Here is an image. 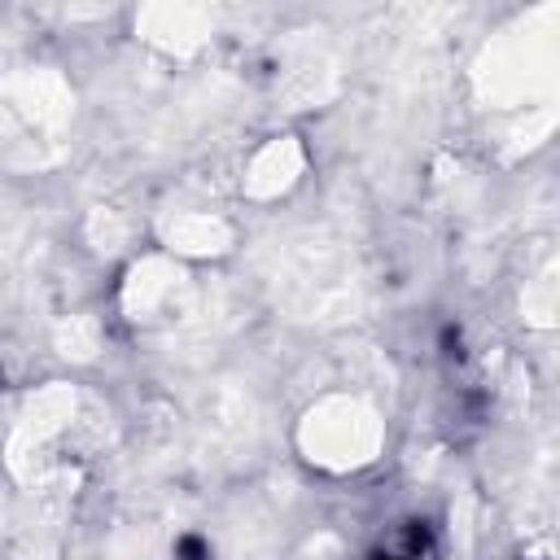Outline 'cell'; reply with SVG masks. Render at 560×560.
<instances>
[{"instance_id":"cell-8","label":"cell","mask_w":560,"mask_h":560,"mask_svg":"<svg viewBox=\"0 0 560 560\" xmlns=\"http://www.w3.org/2000/svg\"><path fill=\"white\" fill-rule=\"evenodd\" d=\"M521 306H525V324H534V328H551V324H556V306H560L556 280H551V276H534V280H525V298H521Z\"/></svg>"},{"instance_id":"cell-2","label":"cell","mask_w":560,"mask_h":560,"mask_svg":"<svg viewBox=\"0 0 560 560\" xmlns=\"http://www.w3.org/2000/svg\"><path fill=\"white\" fill-rule=\"evenodd\" d=\"M477 83L486 92V101L512 109L525 105L534 96V88L551 83V39H499L486 48V61L477 66Z\"/></svg>"},{"instance_id":"cell-3","label":"cell","mask_w":560,"mask_h":560,"mask_svg":"<svg viewBox=\"0 0 560 560\" xmlns=\"http://www.w3.org/2000/svg\"><path fill=\"white\" fill-rule=\"evenodd\" d=\"M74 385H44L31 402H26V411H22V420L13 424V433H9V468L22 477V481H31L35 472H39V459L70 433V424H74Z\"/></svg>"},{"instance_id":"cell-7","label":"cell","mask_w":560,"mask_h":560,"mask_svg":"<svg viewBox=\"0 0 560 560\" xmlns=\"http://www.w3.org/2000/svg\"><path fill=\"white\" fill-rule=\"evenodd\" d=\"M136 26H140V35L149 44H158L162 52H179V57L197 52L210 39V31H214L210 13L197 9V4H153V9H140Z\"/></svg>"},{"instance_id":"cell-1","label":"cell","mask_w":560,"mask_h":560,"mask_svg":"<svg viewBox=\"0 0 560 560\" xmlns=\"http://www.w3.org/2000/svg\"><path fill=\"white\" fill-rule=\"evenodd\" d=\"M298 451L311 468L346 477L381 459L385 451V420L359 394H324L298 420Z\"/></svg>"},{"instance_id":"cell-6","label":"cell","mask_w":560,"mask_h":560,"mask_svg":"<svg viewBox=\"0 0 560 560\" xmlns=\"http://www.w3.org/2000/svg\"><path fill=\"white\" fill-rule=\"evenodd\" d=\"M171 258H219L232 249V223L214 210H175L158 223Z\"/></svg>"},{"instance_id":"cell-9","label":"cell","mask_w":560,"mask_h":560,"mask_svg":"<svg viewBox=\"0 0 560 560\" xmlns=\"http://www.w3.org/2000/svg\"><path fill=\"white\" fill-rule=\"evenodd\" d=\"M57 341L66 346V354H74V359H92V354L101 350V328H96L92 315H70V324H61Z\"/></svg>"},{"instance_id":"cell-4","label":"cell","mask_w":560,"mask_h":560,"mask_svg":"<svg viewBox=\"0 0 560 560\" xmlns=\"http://www.w3.org/2000/svg\"><path fill=\"white\" fill-rule=\"evenodd\" d=\"M184 293H188L184 262L171 258V254H144V258L131 262V271L122 280V293H118V306H122L127 319L153 324V319L171 315Z\"/></svg>"},{"instance_id":"cell-5","label":"cell","mask_w":560,"mask_h":560,"mask_svg":"<svg viewBox=\"0 0 560 560\" xmlns=\"http://www.w3.org/2000/svg\"><path fill=\"white\" fill-rule=\"evenodd\" d=\"M302 171H306L302 140L298 136H271L249 153V162L241 171V192L249 201H276L302 179Z\"/></svg>"}]
</instances>
